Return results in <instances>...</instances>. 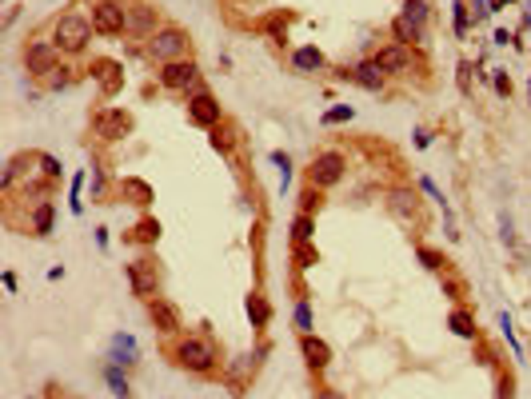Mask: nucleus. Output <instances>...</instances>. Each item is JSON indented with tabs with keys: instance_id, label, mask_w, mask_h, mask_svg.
<instances>
[{
	"instance_id": "f257e3e1",
	"label": "nucleus",
	"mask_w": 531,
	"mask_h": 399,
	"mask_svg": "<svg viewBox=\"0 0 531 399\" xmlns=\"http://www.w3.org/2000/svg\"><path fill=\"white\" fill-rule=\"evenodd\" d=\"M172 355H176V364L184 367V371H196V375H204V371H212V367L220 364V351H216V343H212L208 335H188V339H180L176 348H172Z\"/></svg>"
},
{
	"instance_id": "f03ea898",
	"label": "nucleus",
	"mask_w": 531,
	"mask_h": 399,
	"mask_svg": "<svg viewBox=\"0 0 531 399\" xmlns=\"http://www.w3.org/2000/svg\"><path fill=\"white\" fill-rule=\"evenodd\" d=\"M188 32L176 28V24H164L152 40H148V52H152V60L160 64H172V60H188Z\"/></svg>"
},
{
	"instance_id": "7ed1b4c3",
	"label": "nucleus",
	"mask_w": 531,
	"mask_h": 399,
	"mask_svg": "<svg viewBox=\"0 0 531 399\" xmlns=\"http://www.w3.org/2000/svg\"><path fill=\"white\" fill-rule=\"evenodd\" d=\"M92 20H84V16L76 12H68L56 20V28H52V44L60 48V52H81L88 40H92Z\"/></svg>"
},
{
	"instance_id": "20e7f679",
	"label": "nucleus",
	"mask_w": 531,
	"mask_h": 399,
	"mask_svg": "<svg viewBox=\"0 0 531 399\" xmlns=\"http://www.w3.org/2000/svg\"><path fill=\"white\" fill-rule=\"evenodd\" d=\"M344 168H348V160L339 156V152H320V156L312 160V168H307V184L312 188H332L344 180Z\"/></svg>"
},
{
	"instance_id": "39448f33",
	"label": "nucleus",
	"mask_w": 531,
	"mask_h": 399,
	"mask_svg": "<svg viewBox=\"0 0 531 399\" xmlns=\"http://www.w3.org/2000/svg\"><path fill=\"white\" fill-rule=\"evenodd\" d=\"M92 28L100 36H120L128 32V8H120L116 0H96L92 4Z\"/></svg>"
},
{
	"instance_id": "423d86ee",
	"label": "nucleus",
	"mask_w": 531,
	"mask_h": 399,
	"mask_svg": "<svg viewBox=\"0 0 531 399\" xmlns=\"http://www.w3.org/2000/svg\"><path fill=\"white\" fill-rule=\"evenodd\" d=\"M92 128H96V136H104V140H124L132 132V116L124 108H100Z\"/></svg>"
},
{
	"instance_id": "0eeeda50",
	"label": "nucleus",
	"mask_w": 531,
	"mask_h": 399,
	"mask_svg": "<svg viewBox=\"0 0 531 399\" xmlns=\"http://www.w3.org/2000/svg\"><path fill=\"white\" fill-rule=\"evenodd\" d=\"M196 76H200V68H196V60L188 56V60H172L160 68V84L168 88V92H184V88H192Z\"/></svg>"
},
{
	"instance_id": "6e6552de",
	"label": "nucleus",
	"mask_w": 531,
	"mask_h": 399,
	"mask_svg": "<svg viewBox=\"0 0 531 399\" xmlns=\"http://www.w3.org/2000/svg\"><path fill=\"white\" fill-rule=\"evenodd\" d=\"M188 120L212 132V128L224 120V116H220V104H216V96H212V92H196V96H188Z\"/></svg>"
},
{
	"instance_id": "1a4fd4ad",
	"label": "nucleus",
	"mask_w": 531,
	"mask_h": 399,
	"mask_svg": "<svg viewBox=\"0 0 531 399\" xmlns=\"http://www.w3.org/2000/svg\"><path fill=\"white\" fill-rule=\"evenodd\" d=\"M56 60H60V48L52 44V40H36V44H28V52H24V64H28V72H36V76L56 72Z\"/></svg>"
},
{
	"instance_id": "9d476101",
	"label": "nucleus",
	"mask_w": 531,
	"mask_h": 399,
	"mask_svg": "<svg viewBox=\"0 0 531 399\" xmlns=\"http://www.w3.org/2000/svg\"><path fill=\"white\" fill-rule=\"evenodd\" d=\"M376 68L387 72V76H403V72H412V48L407 44H387L376 52Z\"/></svg>"
},
{
	"instance_id": "9b49d317",
	"label": "nucleus",
	"mask_w": 531,
	"mask_h": 399,
	"mask_svg": "<svg viewBox=\"0 0 531 399\" xmlns=\"http://www.w3.org/2000/svg\"><path fill=\"white\" fill-rule=\"evenodd\" d=\"M128 284L136 296H156V287H160V271H156V264L152 260H136V264H128Z\"/></svg>"
},
{
	"instance_id": "f8f14e48",
	"label": "nucleus",
	"mask_w": 531,
	"mask_h": 399,
	"mask_svg": "<svg viewBox=\"0 0 531 399\" xmlns=\"http://www.w3.org/2000/svg\"><path fill=\"white\" fill-rule=\"evenodd\" d=\"M92 80H96V84L108 96H112V92H120V88H124V68H120L116 60H104V56H100V60H92Z\"/></svg>"
},
{
	"instance_id": "ddd939ff",
	"label": "nucleus",
	"mask_w": 531,
	"mask_h": 399,
	"mask_svg": "<svg viewBox=\"0 0 531 399\" xmlns=\"http://www.w3.org/2000/svg\"><path fill=\"white\" fill-rule=\"evenodd\" d=\"M148 316H152V323H156L164 335H176L180 332V312L168 300H160V296H156V300H148Z\"/></svg>"
},
{
	"instance_id": "4468645a",
	"label": "nucleus",
	"mask_w": 531,
	"mask_h": 399,
	"mask_svg": "<svg viewBox=\"0 0 531 399\" xmlns=\"http://www.w3.org/2000/svg\"><path fill=\"white\" fill-rule=\"evenodd\" d=\"M300 351H304V359H307V367H312V371H323V367L332 364V348L323 343L320 335H312V332L300 339Z\"/></svg>"
},
{
	"instance_id": "2eb2a0df",
	"label": "nucleus",
	"mask_w": 531,
	"mask_h": 399,
	"mask_svg": "<svg viewBox=\"0 0 531 399\" xmlns=\"http://www.w3.org/2000/svg\"><path fill=\"white\" fill-rule=\"evenodd\" d=\"M128 32H136V36H156V8L152 4H136V8H128Z\"/></svg>"
},
{
	"instance_id": "dca6fc26",
	"label": "nucleus",
	"mask_w": 531,
	"mask_h": 399,
	"mask_svg": "<svg viewBox=\"0 0 531 399\" xmlns=\"http://www.w3.org/2000/svg\"><path fill=\"white\" fill-rule=\"evenodd\" d=\"M120 196L144 207V204H152V184L140 180V176H124V180H120Z\"/></svg>"
},
{
	"instance_id": "f3484780",
	"label": "nucleus",
	"mask_w": 531,
	"mask_h": 399,
	"mask_svg": "<svg viewBox=\"0 0 531 399\" xmlns=\"http://www.w3.org/2000/svg\"><path fill=\"white\" fill-rule=\"evenodd\" d=\"M352 80H355V84H364L368 92H380V88H384V72L376 68V60L355 64V68H352Z\"/></svg>"
},
{
	"instance_id": "a211bd4d",
	"label": "nucleus",
	"mask_w": 531,
	"mask_h": 399,
	"mask_svg": "<svg viewBox=\"0 0 531 399\" xmlns=\"http://www.w3.org/2000/svg\"><path fill=\"white\" fill-rule=\"evenodd\" d=\"M292 64H296L300 72H320V68H323V52L316 44H304V48H296V52H292Z\"/></svg>"
},
{
	"instance_id": "6ab92c4d",
	"label": "nucleus",
	"mask_w": 531,
	"mask_h": 399,
	"mask_svg": "<svg viewBox=\"0 0 531 399\" xmlns=\"http://www.w3.org/2000/svg\"><path fill=\"white\" fill-rule=\"evenodd\" d=\"M136 351H140V348H136V339H132V335H124V332L112 335V364H124V367L136 364Z\"/></svg>"
},
{
	"instance_id": "aec40b11",
	"label": "nucleus",
	"mask_w": 531,
	"mask_h": 399,
	"mask_svg": "<svg viewBox=\"0 0 531 399\" xmlns=\"http://www.w3.org/2000/svg\"><path fill=\"white\" fill-rule=\"evenodd\" d=\"M244 307H248V319H252V328H268V319H272V307H268V300H264V296H256V291H252Z\"/></svg>"
},
{
	"instance_id": "412c9836",
	"label": "nucleus",
	"mask_w": 531,
	"mask_h": 399,
	"mask_svg": "<svg viewBox=\"0 0 531 399\" xmlns=\"http://www.w3.org/2000/svg\"><path fill=\"white\" fill-rule=\"evenodd\" d=\"M212 148H216V152H232V148H236V124H228V120H220V124L212 128Z\"/></svg>"
},
{
	"instance_id": "4be33fe9",
	"label": "nucleus",
	"mask_w": 531,
	"mask_h": 399,
	"mask_svg": "<svg viewBox=\"0 0 531 399\" xmlns=\"http://www.w3.org/2000/svg\"><path fill=\"white\" fill-rule=\"evenodd\" d=\"M448 328L460 335V339H475V319L467 316L464 307H455V312L448 316Z\"/></svg>"
},
{
	"instance_id": "5701e85b",
	"label": "nucleus",
	"mask_w": 531,
	"mask_h": 399,
	"mask_svg": "<svg viewBox=\"0 0 531 399\" xmlns=\"http://www.w3.org/2000/svg\"><path fill=\"white\" fill-rule=\"evenodd\" d=\"M428 8H432L428 0H407L400 16L407 20V24H412V28H419V32H423V24H428Z\"/></svg>"
},
{
	"instance_id": "b1692460",
	"label": "nucleus",
	"mask_w": 531,
	"mask_h": 399,
	"mask_svg": "<svg viewBox=\"0 0 531 399\" xmlns=\"http://www.w3.org/2000/svg\"><path fill=\"white\" fill-rule=\"evenodd\" d=\"M292 260H296L300 268H312V264H320V252H316L307 239H296V248H292Z\"/></svg>"
},
{
	"instance_id": "393cba45",
	"label": "nucleus",
	"mask_w": 531,
	"mask_h": 399,
	"mask_svg": "<svg viewBox=\"0 0 531 399\" xmlns=\"http://www.w3.org/2000/svg\"><path fill=\"white\" fill-rule=\"evenodd\" d=\"M33 232H36V236H49V232H52V204H49V200L33 212Z\"/></svg>"
},
{
	"instance_id": "a878e982",
	"label": "nucleus",
	"mask_w": 531,
	"mask_h": 399,
	"mask_svg": "<svg viewBox=\"0 0 531 399\" xmlns=\"http://www.w3.org/2000/svg\"><path fill=\"white\" fill-rule=\"evenodd\" d=\"M391 212L396 216H416V196L412 192H391Z\"/></svg>"
},
{
	"instance_id": "bb28decb",
	"label": "nucleus",
	"mask_w": 531,
	"mask_h": 399,
	"mask_svg": "<svg viewBox=\"0 0 531 399\" xmlns=\"http://www.w3.org/2000/svg\"><path fill=\"white\" fill-rule=\"evenodd\" d=\"M312 236H316V220H312L307 212H300L296 223H292V239H312Z\"/></svg>"
},
{
	"instance_id": "cd10ccee",
	"label": "nucleus",
	"mask_w": 531,
	"mask_h": 399,
	"mask_svg": "<svg viewBox=\"0 0 531 399\" xmlns=\"http://www.w3.org/2000/svg\"><path fill=\"white\" fill-rule=\"evenodd\" d=\"M132 239H140V244H156V239H160V223H156V220H140V223H136V232H132Z\"/></svg>"
},
{
	"instance_id": "c85d7f7f",
	"label": "nucleus",
	"mask_w": 531,
	"mask_h": 399,
	"mask_svg": "<svg viewBox=\"0 0 531 399\" xmlns=\"http://www.w3.org/2000/svg\"><path fill=\"white\" fill-rule=\"evenodd\" d=\"M81 192H84V172H76V176H72V188H68V207H72V216H81V212H84Z\"/></svg>"
},
{
	"instance_id": "c756f323",
	"label": "nucleus",
	"mask_w": 531,
	"mask_h": 399,
	"mask_svg": "<svg viewBox=\"0 0 531 399\" xmlns=\"http://www.w3.org/2000/svg\"><path fill=\"white\" fill-rule=\"evenodd\" d=\"M272 164L280 168V192H288V184H292V160H288V152H272Z\"/></svg>"
},
{
	"instance_id": "7c9ffc66",
	"label": "nucleus",
	"mask_w": 531,
	"mask_h": 399,
	"mask_svg": "<svg viewBox=\"0 0 531 399\" xmlns=\"http://www.w3.org/2000/svg\"><path fill=\"white\" fill-rule=\"evenodd\" d=\"M391 28H396V36H400V44H416L419 36H423V32H419V28H412V24H407L403 16H396V24H391Z\"/></svg>"
},
{
	"instance_id": "2f4dec72",
	"label": "nucleus",
	"mask_w": 531,
	"mask_h": 399,
	"mask_svg": "<svg viewBox=\"0 0 531 399\" xmlns=\"http://www.w3.org/2000/svg\"><path fill=\"white\" fill-rule=\"evenodd\" d=\"M104 375H108V387H112L116 396H120V399H128V380L120 375V364H112L108 371H104Z\"/></svg>"
},
{
	"instance_id": "473e14b6",
	"label": "nucleus",
	"mask_w": 531,
	"mask_h": 399,
	"mask_svg": "<svg viewBox=\"0 0 531 399\" xmlns=\"http://www.w3.org/2000/svg\"><path fill=\"white\" fill-rule=\"evenodd\" d=\"M352 116H355L352 104H336V108L323 112V124H344V120H352Z\"/></svg>"
},
{
	"instance_id": "72a5a7b5",
	"label": "nucleus",
	"mask_w": 531,
	"mask_h": 399,
	"mask_svg": "<svg viewBox=\"0 0 531 399\" xmlns=\"http://www.w3.org/2000/svg\"><path fill=\"white\" fill-rule=\"evenodd\" d=\"M471 28V16H467V4L464 0H455V36H467Z\"/></svg>"
},
{
	"instance_id": "f704fd0d",
	"label": "nucleus",
	"mask_w": 531,
	"mask_h": 399,
	"mask_svg": "<svg viewBox=\"0 0 531 399\" xmlns=\"http://www.w3.org/2000/svg\"><path fill=\"white\" fill-rule=\"evenodd\" d=\"M296 328H300V332H312V307H307V300H300L296 303Z\"/></svg>"
},
{
	"instance_id": "c9c22d12",
	"label": "nucleus",
	"mask_w": 531,
	"mask_h": 399,
	"mask_svg": "<svg viewBox=\"0 0 531 399\" xmlns=\"http://www.w3.org/2000/svg\"><path fill=\"white\" fill-rule=\"evenodd\" d=\"M419 260H423V268H432V271H439L444 264H448V260H444L439 252H432V248H419Z\"/></svg>"
},
{
	"instance_id": "e433bc0d",
	"label": "nucleus",
	"mask_w": 531,
	"mask_h": 399,
	"mask_svg": "<svg viewBox=\"0 0 531 399\" xmlns=\"http://www.w3.org/2000/svg\"><path fill=\"white\" fill-rule=\"evenodd\" d=\"M512 387H515L512 375H499V391H496V399H512V396H515Z\"/></svg>"
},
{
	"instance_id": "4c0bfd02",
	"label": "nucleus",
	"mask_w": 531,
	"mask_h": 399,
	"mask_svg": "<svg viewBox=\"0 0 531 399\" xmlns=\"http://www.w3.org/2000/svg\"><path fill=\"white\" fill-rule=\"evenodd\" d=\"M496 92L499 96H512V76H507V72H496Z\"/></svg>"
},
{
	"instance_id": "58836bf2",
	"label": "nucleus",
	"mask_w": 531,
	"mask_h": 399,
	"mask_svg": "<svg viewBox=\"0 0 531 399\" xmlns=\"http://www.w3.org/2000/svg\"><path fill=\"white\" fill-rule=\"evenodd\" d=\"M68 80H72V76H68V68H56V72L49 76V84H52V88H68Z\"/></svg>"
},
{
	"instance_id": "ea45409f",
	"label": "nucleus",
	"mask_w": 531,
	"mask_h": 399,
	"mask_svg": "<svg viewBox=\"0 0 531 399\" xmlns=\"http://www.w3.org/2000/svg\"><path fill=\"white\" fill-rule=\"evenodd\" d=\"M312 207H320V196H316V188L307 184V192H304V212L312 216Z\"/></svg>"
},
{
	"instance_id": "a19ab883",
	"label": "nucleus",
	"mask_w": 531,
	"mask_h": 399,
	"mask_svg": "<svg viewBox=\"0 0 531 399\" xmlns=\"http://www.w3.org/2000/svg\"><path fill=\"white\" fill-rule=\"evenodd\" d=\"M460 88H464V92H471V64H460Z\"/></svg>"
},
{
	"instance_id": "79ce46f5",
	"label": "nucleus",
	"mask_w": 531,
	"mask_h": 399,
	"mask_svg": "<svg viewBox=\"0 0 531 399\" xmlns=\"http://www.w3.org/2000/svg\"><path fill=\"white\" fill-rule=\"evenodd\" d=\"M40 164H44V176H49V180H56V176H60V164H56L52 156H40Z\"/></svg>"
},
{
	"instance_id": "37998d69",
	"label": "nucleus",
	"mask_w": 531,
	"mask_h": 399,
	"mask_svg": "<svg viewBox=\"0 0 531 399\" xmlns=\"http://www.w3.org/2000/svg\"><path fill=\"white\" fill-rule=\"evenodd\" d=\"M444 287H448V291H451V296H455V300L464 296V284H460V280H451V275H444Z\"/></svg>"
},
{
	"instance_id": "c03bdc74",
	"label": "nucleus",
	"mask_w": 531,
	"mask_h": 399,
	"mask_svg": "<svg viewBox=\"0 0 531 399\" xmlns=\"http://www.w3.org/2000/svg\"><path fill=\"white\" fill-rule=\"evenodd\" d=\"M432 144V132L428 128H416V148H428Z\"/></svg>"
},
{
	"instance_id": "a18cd8bd",
	"label": "nucleus",
	"mask_w": 531,
	"mask_h": 399,
	"mask_svg": "<svg viewBox=\"0 0 531 399\" xmlns=\"http://www.w3.org/2000/svg\"><path fill=\"white\" fill-rule=\"evenodd\" d=\"M423 192H428L432 200H439V204H444V196H439V188H435V184H432V180H428V176H423Z\"/></svg>"
},
{
	"instance_id": "49530a36",
	"label": "nucleus",
	"mask_w": 531,
	"mask_h": 399,
	"mask_svg": "<svg viewBox=\"0 0 531 399\" xmlns=\"http://www.w3.org/2000/svg\"><path fill=\"white\" fill-rule=\"evenodd\" d=\"M316 396H320V399H344V396H339V391H336V387H320Z\"/></svg>"
},
{
	"instance_id": "de8ad7c7",
	"label": "nucleus",
	"mask_w": 531,
	"mask_h": 399,
	"mask_svg": "<svg viewBox=\"0 0 531 399\" xmlns=\"http://www.w3.org/2000/svg\"><path fill=\"white\" fill-rule=\"evenodd\" d=\"M487 4H491V12H499V8H503V4H512V0H487Z\"/></svg>"
}]
</instances>
